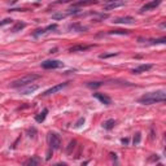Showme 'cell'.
<instances>
[{
    "label": "cell",
    "instance_id": "3",
    "mask_svg": "<svg viewBox=\"0 0 166 166\" xmlns=\"http://www.w3.org/2000/svg\"><path fill=\"white\" fill-rule=\"evenodd\" d=\"M48 140H49V147H51L52 150L60 149V147H61V139H60L59 135L54 134V132H51Z\"/></svg>",
    "mask_w": 166,
    "mask_h": 166
},
{
    "label": "cell",
    "instance_id": "13",
    "mask_svg": "<svg viewBox=\"0 0 166 166\" xmlns=\"http://www.w3.org/2000/svg\"><path fill=\"white\" fill-rule=\"evenodd\" d=\"M97 0H80V1H77L75 4H73V7H87V5H92L96 4Z\"/></svg>",
    "mask_w": 166,
    "mask_h": 166
},
{
    "label": "cell",
    "instance_id": "18",
    "mask_svg": "<svg viewBox=\"0 0 166 166\" xmlns=\"http://www.w3.org/2000/svg\"><path fill=\"white\" fill-rule=\"evenodd\" d=\"M109 35H129V30H110L108 31Z\"/></svg>",
    "mask_w": 166,
    "mask_h": 166
},
{
    "label": "cell",
    "instance_id": "9",
    "mask_svg": "<svg viewBox=\"0 0 166 166\" xmlns=\"http://www.w3.org/2000/svg\"><path fill=\"white\" fill-rule=\"evenodd\" d=\"M124 5V1L121 0V1H112V3H106V5L104 7L105 10H112V9H116V8H121Z\"/></svg>",
    "mask_w": 166,
    "mask_h": 166
},
{
    "label": "cell",
    "instance_id": "24",
    "mask_svg": "<svg viewBox=\"0 0 166 166\" xmlns=\"http://www.w3.org/2000/svg\"><path fill=\"white\" fill-rule=\"evenodd\" d=\"M140 139H142V135H140V132H137V134H135L134 136V140H132V143H134V145H137L140 143Z\"/></svg>",
    "mask_w": 166,
    "mask_h": 166
},
{
    "label": "cell",
    "instance_id": "7",
    "mask_svg": "<svg viewBox=\"0 0 166 166\" xmlns=\"http://www.w3.org/2000/svg\"><path fill=\"white\" fill-rule=\"evenodd\" d=\"M152 67H153L152 64H142V65H139L137 67H135L131 73H132V74H140V73H145V71H148V70H150Z\"/></svg>",
    "mask_w": 166,
    "mask_h": 166
},
{
    "label": "cell",
    "instance_id": "5",
    "mask_svg": "<svg viewBox=\"0 0 166 166\" xmlns=\"http://www.w3.org/2000/svg\"><path fill=\"white\" fill-rule=\"evenodd\" d=\"M162 3V0H152V1L147 3L145 5H143L142 9H140V12H147V10H152V9H156V8L158 7V5Z\"/></svg>",
    "mask_w": 166,
    "mask_h": 166
},
{
    "label": "cell",
    "instance_id": "2",
    "mask_svg": "<svg viewBox=\"0 0 166 166\" xmlns=\"http://www.w3.org/2000/svg\"><path fill=\"white\" fill-rule=\"evenodd\" d=\"M36 79H39L38 74H27V75H25V77H21V78H18V79L13 80V82L10 83V87L21 88V87H23V86H27V84H30V83H33L34 80H36Z\"/></svg>",
    "mask_w": 166,
    "mask_h": 166
},
{
    "label": "cell",
    "instance_id": "21",
    "mask_svg": "<svg viewBox=\"0 0 166 166\" xmlns=\"http://www.w3.org/2000/svg\"><path fill=\"white\" fill-rule=\"evenodd\" d=\"M109 17V14H99L97 17H95L93 18V21H95V22H100V21H103V20H106V18Z\"/></svg>",
    "mask_w": 166,
    "mask_h": 166
},
{
    "label": "cell",
    "instance_id": "16",
    "mask_svg": "<svg viewBox=\"0 0 166 166\" xmlns=\"http://www.w3.org/2000/svg\"><path fill=\"white\" fill-rule=\"evenodd\" d=\"M26 27V23L25 22H17L14 26L12 27V33H17V31H21L22 29Z\"/></svg>",
    "mask_w": 166,
    "mask_h": 166
},
{
    "label": "cell",
    "instance_id": "29",
    "mask_svg": "<svg viewBox=\"0 0 166 166\" xmlns=\"http://www.w3.org/2000/svg\"><path fill=\"white\" fill-rule=\"evenodd\" d=\"M8 1H9V3H10V5H12V4H16V3L18 1V0H8Z\"/></svg>",
    "mask_w": 166,
    "mask_h": 166
},
{
    "label": "cell",
    "instance_id": "26",
    "mask_svg": "<svg viewBox=\"0 0 166 166\" xmlns=\"http://www.w3.org/2000/svg\"><path fill=\"white\" fill-rule=\"evenodd\" d=\"M74 147H75V142L73 140V142H70L69 147H67V153H71V149H74Z\"/></svg>",
    "mask_w": 166,
    "mask_h": 166
},
{
    "label": "cell",
    "instance_id": "23",
    "mask_svg": "<svg viewBox=\"0 0 166 166\" xmlns=\"http://www.w3.org/2000/svg\"><path fill=\"white\" fill-rule=\"evenodd\" d=\"M117 52H112V53H103V54H100V59H109V57H114V56H117Z\"/></svg>",
    "mask_w": 166,
    "mask_h": 166
},
{
    "label": "cell",
    "instance_id": "14",
    "mask_svg": "<svg viewBox=\"0 0 166 166\" xmlns=\"http://www.w3.org/2000/svg\"><path fill=\"white\" fill-rule=\"evenodd\" d=\"M47 113H48V109H44L42 113H39L38 116L35 117V121L38 122V123H42V122H44V119H46V117H47Z\"/></svg>",
    "mask_w": 166,
    "mask_h": 166
},
{
    "label": "cell",
    "instance_id": "30",
    "mask_svg": "<svg viewBox=\"0 0 166 166\" xmlns=\"http://www.w3.org/2000/svg\"><path fill=\"white\" fill-rule=\"evenodd\" d=\"M122 143H123V144H127V143H129V139H122Z\"/></svg>",
    "mask_w": 166,
    "mask_h": 166
},
{
    "label": "cell",
    "instance_id": "4",
    "mask_svg": "<svg viewBox=\"0 0 166 166\" xmlns=\"http://www.w3.org/2000/svg\"><path fill=\"white\" fill-rule=\"evenodd\" d=\"M42 67L43 69H59V67H64V62L59 60H47L42 62Z\"/></svg>",
    "mask_w": 166,
    "mask_h": 166
},
{
    "label": "cell",
    "instance_id": "11",
    "mask_svg": "<svg viewBox=\"0 0 166 166\" xmlns=\"http://www.w3.org/2000/svg\"><path fill=\"white\" fill-rule=\"evenodd\" d=\"M69 30H71V31H87V26H83V25H80L79 22H74V23H70L69 25Z\"/></svg>",
    "mask_w": 166,
    "mask_h": 166
},
{
    "label": "cell",
    "instance_id": "1",
    "mask_svg": "<svg viewBox=\"0 0 166 166\" xmlns=\"http://www.w3.org/2000/svg\"><path fill=\"white\" fill-rule=\"evenodd\" d=\"M166 100V92L165 91H156V92H148L144 93L142 97H139V103L144 105H152L156 103H163Z\"/></svg>",
    "mask_w": 166,
    "mask_h": 166
},
{
    "label": "cell",
    "instance_id": "15",
    "mask_svg": "<svg viewBox=\"0 0 166 166\" xmlns=\"http://www.w3.org/2000/svg\"><path fill=\"white\" fill-rule=\"evenodd\" d=\"M36 90H38V86H36V84L29 86L27 88H25V90L21 91V93H22V95H29V93H33L34 91H36Z\"/></svg>",
    "mask_w": 166,
    "mask_h": 166
},
{
    "label": "cell",
    "instance_id": "25",
    "mask_svg": "<svg viewBox=\"0 0 166 166\" xmlns=\"http://www.w3.org/2000/svg\"><path fill=\"white\" fill-rule=\"evenodd\" d=\"M100 86H101L100 82H90V83H87V87H90V88H97V87H100Z\"/></svg>",
    "mask_w": 166,
    "mask_h": 166
},
{
    "label": "cell",
    "instance_id": "28",
    "mask_svg": "<svg viewBox=\"0 0 166 166\" xmlns=\"http://www.w3.org/2000/svg\"><path fill=\"white\" fill-rule=\"evenodd\" d=\"M112 1H121V0H104V3H112Z\"/></svg>",
    "mask_w": 166,
    "mask_h": 166
},
{
    "label": "cell",
    "instance_id": "6",
    "mask_svg": "<svg viewBox=\"0 0 166 166\" xmlns=\"http://www.w3.org/2000/svg\"><path fill=\"white\" fill-rule=\"evenodd\" d=\"M66 86H67V83H60V84L53 86V87H51L49 90L44 91L42 95H43V96H48V95H52V93H56V92H59V91H61L62 88H65Z\"/></svg>",
    "mask_w": 166,
    "mask_h": 166
},
{
    "label": "cell",
    "instance_id": "19",
    "mask_svg": "<svg viewBox=\"0 0 166 166\" xmlns=\"http://www.w3.org/2000/svg\"><path fill=\"white\" fill-rule=\"evenodd\" d=\"M25 165H27V166H36V165H39V158L38 157L29 158L27 161H25Z\"/></svg>",
    "mask_w": 166,
    "mask_h": 166
},
{
    "label": "cell",
    "instance_id": "8",
    "mask_svg": "<svg viewBox=\"0 0 166 166\" xmlns=\"http://www.w3.org/2000/svg\"><path fill=\"white\" fill-rule=\"evenodd\" d=\"M93 96H95V97L97 99V100L100 101V103H103L104 105H110L112 100H110V97H109V96L104 95V93H100V92H96V93H93Z\"/></svg>",
    "mask_w": 166,
    "mask_h": 166
},
{
    "label": "cell",
    "instance_id": "31",
    "mask_svg": "<svg viewBox=\"0 0 166 166\" xmlns=\"http://www.w3.org/2000/svg\"><path fill=\"white\" fill-rule=\"evenodd\" d=\"M36 1H40V0H36Z\"/></svg>",
    "mask_w": 166,
    "mask_h": 166
},
{
    "label": "cell",
    "instance_id": "20",
    "mask_svg": "<svg viewBox=\"0 0 166 166\" xmlns=\"http://www.w3.org/2000/svg\"><path fill=\"white\" fill-rule=\"evenodd\" d=\"M67 16H69L67 13H54V14H52V18L53 20H64Z\"/></svg>",
    "mask_w": 166,
    "mask_h": 166
},
{
    "label": "cell",
    "instance_id": "12",
    "mask_svg": "<svg viewBox=\"0 0 166 166\" xmlns=\"http://www.w3.org/2000/svg\"><path fill=\"white\" fill-rule=\"evenodd\" d=\"M134 17H130V16H126V17H119V18H116L113 21L114 23H132L134 22Z\"/></svg>",
    "mask_w": 166,
    "mask_h": 166
},
{
    "label": "cell",
    "instance_id": "27",
    "mask_svg": "<svg viewBox=\"0 0 166 166\" xmlns=\"http://www.w3.org/2000/svg\"><path fill=\"white\" fill-rule=\"evenodd\" d=\"M83 123H84V118H83V117H82V118H79V119H78V122H77V123H75V127H77V129H78V127H80Z\"/></svg>",
    "mask_w": 166,
    "mask_h": 166
},
{
    "label": "cell",
    "instance_id": "17",
    "mask_svg": "<svg viewBox=\"0 0 166 166\" xmlns=\"http://www.w3.org/2000/svg\"><path fill=\"white\" fill-rule=\"evenodd\" d=\"M114 124H116V121H114V119H108V121H105L103 123V127L105 130H112L114 127Z\"/></svg>",
    "mask_w": 166,
    "mask_h": 166
},
{
    "label": "cell",
    "instance_id": "10",
    "mask_svg": "<svg viewBox=\"0 0 166 166\" xmlns=\"http://www.w3.org/2000/svg\"><path fill=\"white\" fill-rule=\"evenodd\" d=\"M93 46H84V44H78V46H74V47H70L69 48V52L74 53V52H83V51H87V49L92 48Z\"/></svg>",
    "mask_w": 166,
    "mask_h": 166
},
{
    "label": "cell",
    "instance_id": "22",
    "mask_svg": "<svg viewBox=\"0 0 166 166\" xmlns=\"http://www.w3.org/2000/svg\"><path fill=\"white\" fill-rule=\"evenodd\" d=\"M10 23H13L12 18H4L3 21H0V27H3V26H5V25H10Z\"/></svg>",
    "mask_w": 166,
    "mask_h": 166
}]
</instances>
